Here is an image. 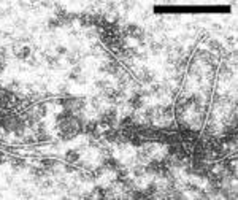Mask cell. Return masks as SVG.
<instances>
[{
	"label": "cell",
	"mask_w": 238,
	"mask_h": 200,
	"mask_svg": "<svg viewBox=\"0 0 238 200\" xmlns=\"http://www.w3.org/2000/svg\"><path fill=\"white\" fill-rule=\"evenodd\" d=\"M15 54H16V57H19V59H26V57H29V54H30V49H29L27 46H22V48H18V49H16Z\"/></svg>",
	"instance_id": "1"
},
{
	"label": "cell",
	"mask_w": 238,
	"mask_h": 200,
	"mask_svg": "<svg viewBox=\"0 0 238 200\" xmlns=\"http://www.w3.org/2000/svg\"><path fill=\"white\" fill-rule=\"evenodd\" d=\"M103 70H106V72H110V73H116V72H118V65L115 64V62H110V64H108Z\"/></svg>",
	"instance_id": "2"
},
{
	"label": "cell",
	"mask_w": 238,
	"mask_h": 200,
	"mask_svg": "<svg viewBox=\"0 0 238 200\" xmlns=\"http://www.w3.org/2000/svg\"><path fill=\"white\" fill-rule=\"evenodd\" d=\"M65 159L70 160V162H76V160H78V153H76V151H71V153H68V154L65 156Z\"/></svg>",
	"instance_id": "3"
},
{
	"label": "cell",
	"mask_w": 238,
	"mask_h": 200,
	"mask_svg": "<svg viewBox=\"0 0 238 200\" xmlns=\"http://www.w3.org/2000/svg\"><path fill=\"white\" fill-rule=\"evenodd\" d=\"M41 164H43V167H45V168H51V167H54L56 162H54V160H49V159H45V160L41 162Z\"/></svg>",
	"instance_id": "4"
},
{
	"label": "cell",
	"mask_w": 238,
	"mask_h": 200,
	"mask_svg": "<svg viewBox=\"0 0 238 200\" xmlns=\"http://www.w3.org/2000/svg\"><path fill=\"white\" fill-rule=\"evenodd\" d=\"M130 105H132V107H140V105H141V98H140V97H133V98L130 100Z\"/></svg>",
	"instance_id": "5"
},
{
	"label": "cell",
	"mask_w": 238,
	"mask_h": 200,
	"mask_svg": "<svg viewBox=\"0 0 238 200\" xmlns=\"http://www.w3.org/2000/svg\"><path fill=\"white\" fill-rule=\"evenodd\" d=\"M13 165H15L16 168H21V167H24V165H26V162H24V160H21V159H16V160H13Z\"/></svg>",
	"instance_id": "6"
},
{
	"label": "cell",
	"mask_w": 238,
	"mask_h": 200,
	"mask_svg": "<svg viewBox=\"0 0 238 200\" xmlns=\"http://www.w3.org/2000/svg\"><path fill=\"white\" fill-rule=\"evenodd\" d=\"M57 53H60V54L64 53V54H65V48H62V46H60V48H57Z\"/></svg>",
	"instance_id": "7"
}]
</instances>
